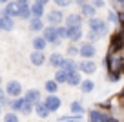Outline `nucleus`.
Returning <instances> with one entry per match:
<instances>
[{
    "instance_id": "f257e3e1",
    "label": "nucleus",
    "mask_w": 124,
    "mask_h": 122,
    "mask_svg": "<svg viewBox=\"0 0 124 122\" xmlns=\"http://www.w3.org/2000/svg\"><path fill=\"white\" fill-rule=\"evenodd\" d=\"M106 66H108V71L109 73H120L124 69V58L108 55V58H106Z\"/></svg>"
},
{
    "instance_id": "f03ea898",
    "label": "nucleus",
    "mask_w": 124,
    "mask_h": 122,
    "mask_svg": "<svg viewBox=\"0 0 124 122\" xmlns=\"http://www.w3.org/2000/svg\"><path fill=\"white\" fill-rule=\"evenodd\" d=\"M88 24H89V29L95 31V33H99V35H104L106 31H108V26H106V22H104L102 18H99L97 15L91 16V18L88 20Z\"/></svg>"
},
{
    "instance_id": "7ed1b4c3",
    "label": "nucleus",
    "mask_w": 124,
    "mask_h": 122,
    "mask_svg": "<svg viewBox=\"0 0 124 122\" xmlns=\"http://www.w3.org/2000/svg\"><path fill=\"white\" fill-rule=\"evenodd\" d=\"M44 35L42 37L46 38V42H51V44H58V37H57V27L55 26H47L46 29H42Z\"/></svg>"
},
{
    "instance_id": "20e7f679",
    "label": "nucleus",
    "mask_w": 124,
    "mask_h": 122,
    "mask_svg": "<svg viewBox=\"0 0 124 122\" xmlns=\"http://www.w3.org/2000/svg\"><path fill=\"white\" fill-rule=\"evenodd\" d=\"M6 93H8L9 97H20V93H22V86H20V82L11 80V82L6 86Z\"/></svg>"
},
{
    "instance_id": "39448f33",
    "label": "nucleus",
    "mask_w": 124,
    "mask_h": 122,
    "mask_svg": "<svg viewBox=\"0 0 124 122\" xmlns=\"http://www.w3.org/2000/svg\"><path fill=\"white\" fill-rule=\"evenodd\" d=\"M44 106H46V107H47V109H49V111H57L58 107L62 106V102H60V99H58V97H55L53 93H51V95H49V97H47V99H46V102H44Z\"/></svg>"
},
{
    "instance_id": "423d86ee",
    "label": "nucleus",
    "mask_w": 124,
    "mask_h": 122,
    "mask_svg": "<svg viewBox=\"0 0 124 122\" xmlns=\"http://www.w3.org/2000/svg\"><path fill=\"white\" fill-rule=\"evenodd\" d=\"M82 29H80V26H71V27H68V38L70 40H73V42H78L82 38Z\"/></svg>"
},
{
    "instance_id": "0eeeda50",
    "label": "nucleus",
    "mask_w": 124,
    "mask_h": 122,
    "mask_svg": "<svg viewBox=\"0 0 124 122\" xmlns=\"http://www.w3.org/2000/svg\"><path fill=\"white\" fill-rule=\"evenodd\" d=\"M78 53H80V55H82L84 58H91V57H95L97 49H95V46H93L91 42H88V44H84V46H80Z\"/></svg>"
},
{
    "instance_id": "6e6552de",
    "label": "nucleus",
    "mask_w": 124,
    "mask_h": 122,
    "mask_svg": "<svg viewBox=\"0 0 124 122\" xmlns=\"http://www.w3.org/2000/svg\"><path fill=\"white\" fill-rule=\"evenodd\" d=\"M29 60H31V64H33V66H42L44 62H46V57H44L42 51H37V49H35L33 53H31Z\"/></svg>"
},
{
    "instance_id": "1a4fd4ad",
    "label": "nucleus",
    "mask_w": 124,
    "mask_h": 122,
    "mask_svg": "<svg viewBox=\"0 0 124 122\" xmlns=\"http://www.w3.org/2000/svg\"><path fill=\"white\" fill-rule=\"evenodd\" d=\"M80 71L86 73V75H91V73L97 71V64H95L93 60H84V62L80 64Z\"/></svg>"
},
{
    "instance_id": "9d476101",
    "label": "nucleus",
    "mask_w": 124,
    "mask_h": 122,
    "mask_svg": "<svg viewBox=\"0 0 124 122\" xmlns=\"http://www.w3.org/2000/svg\"><path fill=\"white\" fill-rule=\"evenodd\" d=\"M0 22H2V29H6V31H11L13 26H15V22H13V16H9L6 11H4V15H2V18H0Z\"/></svg>"
},
{
    "instance_id": "9b49d317",
    "label": "nucleus",
    "mask_w": 124,
    "mask_h": 122,
    "mask_svg": "<svg viewBox=\"0 0 124 122\" xmlns=\"http://www.w3.org/2000/svg\"><path fill=\"white\" fill-rule=\"evenodd\" d=\"M24 99H26L27 102H31V104H37V102H40V91L39 89H29Z\"/></svg>"
},
{
    "instance_id": "f8f14e48",
    "label": "nucleus",
    "mask_w": 124,
    "mask_h": 122,
    "mask_svg": "<svg viewBox=\"0 0 124 122\" xmlns=\"http://www.w3.org/2000/svg\"><path fill=\"white\" fill-rule=\"evenodd\" d=\"M62 18H64V15H62L60 11H51V13H49V16H47V20H49L51 26H60Z\"/></svg>"
},
{
    "instance_id": "ddd939ff",
    "label": "nucleus",
    "mask_w": 124,
    "mask_h": 122,
    "mask_svg": "<svg viewBox=\"0 0 124 122\" xmlns=\"http://www.w3.org/2000/svg\"><path fill=\"white\" fill-rule=\"evenodd\" d=\"M122 46H124V37L113 35V37H111V51H120Z\"/></svg>"
},
{
    "instance_id": "4468645a",
    "label": "nucleus",
    "mask_w": 124,
    "mask_h": 122,
    "mask_svg": "<svg viewBox=\"0 0 124 122\" xmlns=\"http://www.w3.org/2000/svg\"><path fill=\"white\" fill-rule=\"evenodd\" d=\"M70 86H78L82 82L80 80V75H78V71H68V80H66Z\"/></svg>"
},
{
    "instance_id": "2eb2a0df",
    "label": "nucleus",
    "mask_w": 124,
    "mask_h": 122,
    "mask_svg": "<svg viewBox=\"0 0 124 122\" xmlns=\"http://www.w3.org/2000/svg\"><path fill=\"white\" fill-rule=\"evenodd\" d=\"M29 9H31V16H39V18H40V16L44 15V4H40V2L31 4Z\"/></svg>"
},
{
    "instance_id": "dca6fc26",
    "label": "nucleus",
    "mask_w": 124,
    "mask_h": 122,
    "mask_svg": "<svg viewBox=\"0 0 124 122\" xmlns=\"http://www.w3.org/2000/svg\"><path fill=\"white\" fill-rule=\"evenodd\" d=\"M6 13H8L9 16H18V6H16V2H6Z\"/></svg>"
},
{
    "instance_id": "f3484780",
    "label": "nucleus",
    "mask_w": 124,
    "mask_h": 122,
    "mask_svg": "<svg viewBox=\"0 0 124 122\" xmlns=\"http://www.w3.org/2000/svg\"><path fill=\"white\" fill-rule=\"evenodd\" d=\"M55 82H57V84H64V82H66L68 80V71L64 68H58V71L55 73Z\"/></svg>"
},
{
    "instance_id": "a211bd4d",
    "label": "nucleus",
    "mask_w": 124,
    "mask_h": 122,
    "mask_svg": "<svg viewBox=\"0 0 124 122\" xmlns=\"http://www.w3.org/2000/svg\"><path fill=\"white\" fill-rule=\"evenodd\" d=\"M29 29L31 31H42L44 29V24L39 16H31V22H29Z\"/></svg>"
},
{
    "instance_id": "6ab92c4d",
    "label": "nucleus",
    "mask_w": 124,
    "mask_h": 122,
    "mask_svg": "<svg viewBox=\"0 0 124 122\" xmlns=\"http://www.w3.org/2000/svg\"><path fill=\"white\" fill-rule=\"evenodd\" d=\"M82 8H80V11H82V16H88V18H91V16H95V8H93L91 4H84L82 2Z\"/></svg>"
},
{
    "instance_id": "aec40b11",
    "label": "nucleus",
    "mask_w": 124,
    "mask_h": 122,
    "mask_svg": "<svg viewBox=\"0 0 124 122\" xmlns=\"http://www.w3.org/2000/svg\"><path fill=\"white\" fill-rule=\"evenodd\" d=\"M35 111H37V115H39L40 118H47V115L51 113V111L47 109L44 104H40V102H37V104H35Z\"/></svg>"
},
{
    "instance_id": "412c9836",
    "label": "nucleus",
    "mask_w": 124,
    "mask_h": 122,
    "mask_svg": "<svg viewBox=\"0 0 124 122\" xmlns=\"http://www.w3.org/2000/svg\"><path fill=\"white\" fill-rule=\"evenodd\" d=\"M66 24H68V27H71V26H80L82 24V15H70L66 18Z\"/></svg>"
},
{
    "instance_id": "4be33fe9",
    "label": "nucleus",
    "mask_w": 124,
    "mask_h": 122,
    "mask_svg": "<svg viewBox=\"0 0 124 122\" xmlns=\"http://www.w3.org/2000/svg\"><path fill=\"white\" fill-rule=\"evenodd\" d=\"M24 104H26V99L15 97V100H13V102H9V106H11V109H13V111H22Z\"/></svg>"
},
{
    "instance_id": "5701e85b",
    "label": "nucleus",
    "mask_w": 124,
    "mask_h": 122,
    "mask_svg": "<svg viewBox=\"0 0 124 122\" xmlns=\"http://www.w3.org/2000/svg\"><path fill=\"white\" fill-rule=\"evenodd\" d=\"M60 68H64L66 71H77V64H75V60H71V58H62Z\"/></svg>"
},
{
    "instance_id": "b1692460",
    "label": "nucleus",
    "mask_w": 124,
    "mask_h": 122,
    "mask_svg": "<svg viewBox=\"0 0 124 122\" xmlns=\"http://www.w3.org/2000/svg\"><path fill=\"white\" fill-rule=\"evenodd\" d=\"M80 89H82V93H91L93 91V88H95V84H93V80H82L80 84Z\"/></svg>"
},
{
    "instance_id": "393cba45",
    "label": "nucleus",
    "mask_w": 124,
    "mask_h": 122,
    "mask_svg": "<svg viewBox=\"0 0 124 122\" xmlns=\"http://www.w3.org/2000/svg\"><path fill=\"white\" fill-rule=\"evenodd\" d=\"M46 38L44 37H37L35 40H33V47H35L37 51H44V47H46Z\"/></svg>"
},
{
    "instance_id": "a878e982",
    "label": "nucleus",
    "mask_w": 124,
    "mask_h": 122,
    "mask_svg": "<svg viewBox=\"0 0 124 122\" xmlns=\"http://www.w3.org/2000/svg\"><path fill=\"white\" fill-rule=\"evenodd\" d=\"M49 64L53 66V68H60V64H62V57L58 53H53L49 57Z\"/></svg>"
},
{
    "instance_id": "bb28decb",
    "label": "nucleus",
    "mask_w": 124,
    "mask_h": 122,
    "mask_svg": "<svg viewBox=\"0 0 124 122\" xmlns=\"http://www.w3.org/2000/svg\"><path fill=\"white\" fill-rule=\"evenodd\" d=\"M18 18H22V20L31 18V9H29V6H27V8H22V9L18 11Z\"/></svg>"
},
{
    "instance_id": "cd10ccee",
    "label": "nucleus",
    "mask_w": 124,
    "mask_h": 122,
    "mask_svg": "<svg viewBox=\"0 0 124 122\" xmlns=\"http://www.w3.org/2000/svg\"><path fill=\"white\" fill-rule=\"evenodd\" d=\"M101 118H102L101 111H97V109L89 111V122H101Z\"/></svg>"
},
{
    "instance_id": "c85d7f7f",
    "label": "nucleus",
    "mask_w": 124,
    "mask_h": 122,
    "mask_svg": "<svg viewBox=\"0 0 124 122\" xmlns=\"http://www.w3.org/2000/svg\"><path fill=\"white\" fill-rule=\"evenodd\" d=\"M57 89H58V84L55 82V80H47L46 82V91L47 93H55Z\"/></svg>"
},
{
    "instance_id": "c756f323",
    "label": "nucleus",
    "mask_w": 124,
    "mask_h": 122,
    "mask_svg": "<svg viewBox=\"0 0 124 122\" xmlns=\"http://www.w3.org/2000/svg\"><path fill=\"white\" fill-rule=\"evenodd\" d=\"M71 113L73 115H82L84 113V107L80 106V102H73L71 104Z\"/></svg>"
},
{
    "instance_id": "7c9ffc66",
    "label": "nucleus",
    "mask_w": 124,
    "mask_h": 122,
    "mask_svg": "<svg viewBox=\"0 0 124 122\" xmlns=\"http://www.w3.org/2000/svg\"><path fill=\"white\" fill-rule=\"evenodd\" d=\"M57 37L60 38H68V26H58L57 27Z\"/></svg>"
},
{
    "instance_id": "2f4dec72",
    "label": "nucleus",
    "mask_w": 124,
    "mask_h": 122,
    "mask_svg": "<svg viewBox=\"0 0 124 122\" xmlns=\"http://www.w3.org/2000/svg\"><path fill=\"white\" fill-rule=\"evenodd\" d=\"M4 122H18V117H16V113H8L4 117Z\"/></svg>"
},
{
    "instance_id": "473e14b6",
    "label": "nucleus",
    "mask_w": 124,
    "mask_h": 122,
    "mask_svg": "<svg viewBox=\"0 0 124 122\" xmlns=\"http://www.w3.org/2000/svg\"><path fill=\"white\" fill-rule=\"evenodd\" d=\"M53 2L58 6V8H66V6L71 4V0H53Z\"/></svg>"
},
{
    "instance_id": "72a5a7b5",
    "label": "nucleus",
    "mask_w": 124,
    "mask_h": 122,
    "mask_svg": "<svg viewBox=\"0 0 124 122\" xmlns=\"http://www.w3.org/2000/svg\"><path fill=\"white\" fill-rule=\"evenodd\" d=\"M99 37H101V35H99V33H95V31H89V33H88V40H89V42H93V40H97Z\"/></svg>"
},
{
    "instance_id": "f704fd0d",
    "label": "nucleus",
    "mask_w": 124,
    "mask_h": 122,
    "mask_svg": "<svg viewBox=\"0 0 124 122\" xmlns=\"http://www.w3.org/2000/svg\"><path fill=\"white\" fill-rule=\"evenodd\" d=\"M27 2H29V0H16V6H18V11H20L22 8H27V6H29Z\"/></svg>"
},
{
    "instance_id": "c9c22d12",
    "label": "nucleus",
    "mask_w": 124,
    "mask_h": 122,
    "mask_svg": "<svg viewBox=\"0 0 124 122\" xmlns=\"http://www.w3.org/2000/svg\"><path fill=\"white\" fill-rule=\"evenodd\" d=\"M31 106H33V104L26 100V104H24V107H22V113H31Z\"/></svg>"
},
{
    "instance_id": "e433bc0d",
    "label": "nucleus",
    "mask_w": 124,
    "mask_h": 122,
    "mask_svg": "<svg viewBox=\"0 0 124 122\" xmlns=\"http://www.w3.org/2000/svg\"><path fill=\"white\" fill-rule=\"evenodd\" d=\"M101 122H119V120H117V118H111V117H108V115H102Z\"/></svg>"
},
{
    "instance_id": "4c0bfd02",
    "label": "nucleus",
    "mask_w": 124,
    "mask_h": 122,
    "mask_svg": "<svg viewBox=\"0 0 124 122\" xmlns=\"http://www.w3.org/2000/svg\"><path fill=\"white\" fill-rule=\"evenodd\" d=\"M104 6V0H93V8L97 9V8H102Z\"/></svg>"
},
{
    "instance_id": "58836bf2",
    "label": "nucleus",
    "mask_w": 124,
    "mask_h": 122,
    "mask_svg": "<svg viewBox=\"0 0 124 122\" xmlns=\"http://www.w3.org/2000/svg\"><path fill=\"white\" fill-rule=\"evenodd\" d=\"M68 53L73 57V55H78V49H77V47H70V49H68Z\"/></svg>"
},
{
    "instance_id": "ea45409f",
    "label": "nucleus",
    "mask_w": 124,
    "mask_h": 122,
    "mask_svg": "<svg viewBox=\"0 0 124 122\" xmlns=\"http://www.w3.org/2000/svg\"><path fill=\"white\" fill-rule=\"evenodd\" d=\"M109 20H111V22H117V13L109 11Z\"/></svg>"
},
{
    "instance_id": "a19ab883",
    "label": "nucleus",
    "mask_w": 124,
    "mask_h": 122,
    "mask_svg": "<svg viewBox=\"0 0 124 122\" xmlns=\"http://www.w3.org/2000/svg\"><path fill=\"white\" fill-rule=\"evenodd\" d=\"M35 2H40V4H44V6H46L47 2H49V0H35Z\"/></svg>"
},
{
    "instance_id": "79ce46f5",
    "label": "nucleus",
    "mask_w": 124,
    "mask_h": 122,
    "mask_svg": "<svg viewBox=\"0 0 124 122\" xmlns=\"http://www.w3.org/2000/svg\"><path fill=\"white\" fill-rule=\"evenodd\" d=\"M6 2H9V0H0V4H6Z\"/></svg>"
},
{
    "instance_id": "37998d69",
    "label": "nucleus",
    "mask_w": 124,
    "mask_h": 122,
    "mask_svg": "<svg viewBox=\"0 0 124 122\" xmlns=\"http://www.w3.org/2000/svg\"><path fill=\"white\" fill-rule=\"evenodd\" d=\"M66 122H75V118H70V120H66Z\"/></svg>"
},
{
    "instance_id": "c03bdc74",
    "label": "nucleus",
    "mask_w": 124,
    "mask_h": 122,
    "mask_svg": "<svg viewBox=\"0 0 124 122\" xmlns=\"http://www.w3.org/2000/svg\"><path fill=\"white\" fill-rule=\"evenodd\" d=\"M117 2H119V4H124V0H117Z\"/></svg>"
},
{
    "instance_id": "a18cd8bd",
    "label": "nucleus",
    "mask_w": 124,
    "mask_h": 122,
    "mask_svg": "<svg viewBox=\"0 0 124 122\" xmlns=\"http://www.w3.org/2000/svg\"><path fill=\"white\" fill-rule=\"evenodd\" d=\"M120 97H124V89H122V91H120Z\"/></svg>"
},
{
    "instance_id": "49530a36",
    "label": "nucleus",
    "mask_w": 124,
    "mask_h": 122,
    "mask_svg": "<svg viewBox=\"0 0 124 122\" xmlns=\"http://www.w3.org/2000/svg\"><path fill=\"white\" fill-rule=\"evenodd\" d=\"M0 29H2V22H0Z\"/></svg>"
},
{
    "instance_id": "de8ad7c7",
    "label": "nucleus",
    "mask_w": 124,
    "mask_h": 122,
    "mask_svg": "<svg viewBox=\"0 0 124 122\" xmlns=\"http://www.w3.org/2000/svg\"><path fill=\"white\" fill-rule=\"evenodd\" d=\"M77 2H80V4H82V0H77Z\"/></svg>"
},
{
    "instance_id": "09e8293b",
    "label": "nucleus",
    "mask_w": 124,
    "mask_h": 122,
    "mask_svg": "<svg viewBox=\"0 0 124 122\" xmlns=\"http://www.w3.org/2000/svg\"><path fill=\"white\" fill-rule=\"evenodd\" d=\"M0 84H2V78H0Z\"/></svg>"
}]
</instances>
